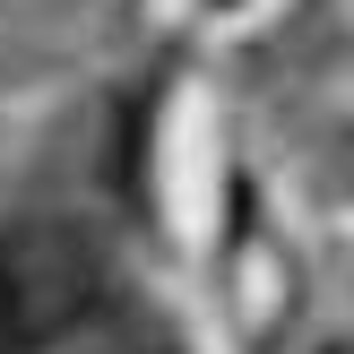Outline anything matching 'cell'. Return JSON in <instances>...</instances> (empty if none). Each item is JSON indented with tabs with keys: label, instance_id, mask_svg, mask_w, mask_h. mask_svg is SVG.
Masks as SVG:
<instances>
[{
	"label": "cell",
	"instance_id": "7a4b0ae2",
	"mask_svg": "<svg viewBox=\"0 0 354 354\" xmlns=\"http://www.w3.org/2000/svg\"><path fill=\"white\" fill-rule=\"evenodd\" d=\"M328 354H346V346H328Z\"/></svg>",
	"mask_w": 354,
	"mask_h": 354
},
{
	"label": "cell",
	"instance_id": "6da1fadb",
	"mask_svg": "<svg viewBox=\"0 0 354 354\" xmlns=\"http://www.w3.org/2000/svg\"><path fill=\"white\" fill-rule=\"evenodd\" d=\"M86 286H95V268H86V242L78 234H9L0 242V354H35L44 337H61L69 320H78Z\"/></svg>",
	"mask_w": 354,
	"mask_h": 354
}]
</instances>
